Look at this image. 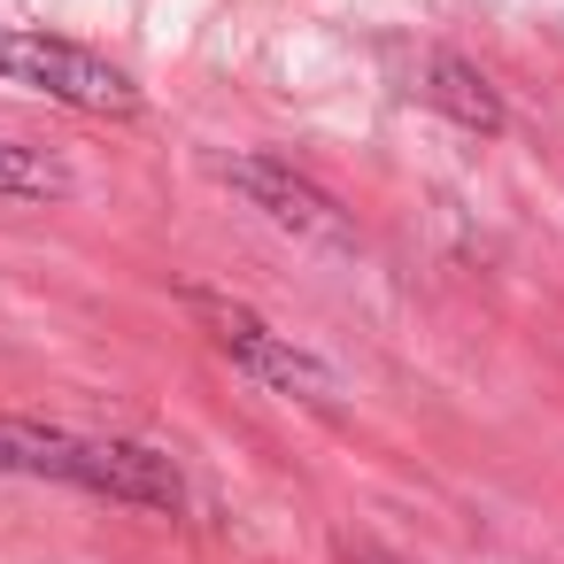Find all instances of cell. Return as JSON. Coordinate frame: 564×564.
<instances>
[{"label":"cell","instance_id":"cell-1","mask_svg":"<svg viewBox=\"0 0 564 564\" xmlns=\"http://www.w3.org/2000/svg\"><path fill=\"white\" fill-rule=\"evenodd\" d=\"M0 471H24V479H63L132 510H178L186 479L163 448L148 441H94L70 425H40V417H0Z\"/></svg>","mask_w":564,"mask_h":564},{"label":"cell","instance_id":"cell-2","mask_svg":"<svg viewBox=\"0 0 564 564\" xmlns=\"http://www.w3.org/2000/svg\"><path fill=\"white\" fill-rule=\"evenodd\" d=\"M186 302V317L240 364V371H256L263 387H279V394H302V402H340V379H333V364H317L294 333H271L248 302H232V294H209V286H186L178 294Z\"/></svg>","mask_w":564,"mask_h":564},{"label":"cell","instance_id":"cell-3","mask_svg":"<svg viewBox=\"0 0 564 564\" xmlns=\"http://www.w3.org/2000/svg\"><path fill=\"white\" fill-rule=\"evenodd\" d=\"M0 86H24V94L63 101V109L117 117V124L140 117V86L117 63H101L70 40H47V32H0Z\"/></svg>","mask_w":564,"mask_h":564},{"label":"cell","instance_id":"cell-4","mask_svg":"<svg viewBox=\"0 0 564 564\" xmlns=\"http://www.w3.org/2000/svg\"><path fill=\"white\" fill-rule=\"evenodd\" d=\"M225 186H232L248 209H263L279 232L317 240V248H348L340 202H333L325 186H310L302 171H286V163H271V155H232V163H225Z\"/></svg>","mask_w":564,"mask_h":564},{"label":"cell","instance_id":"cell-5","mask_svg":"<svg viewBox=\"0 0 564 564\" xmlns=\"http://www.w3.org/2000/svg\"><path fill=\"white\" fill-rule=\"evenodd\" d=\"M402 94L433 101V109L456 117L464 132H502V94H495L464 55H448V47H417L410 70H402Z\"/></svg>","mask_w":564,"mask_h":564},{"label":"cell","instance_id":"cell-6","mask_svg":"<svg viewBox=\"0 0 564 564\" xmlns=\"http://www.w3.org/2000/svg\"><path fill=\"white\" fill-rule=\"evenodd\" d=\"M63 194H70V171L47 148L0 140V202H63Z\"/></svg>","mask_w":564,"mask_h":564},{"label":"cell","instance_id":"cell-7","mask_svg":"<svg viewBox=\"0 0 564 564\" xmlns=\"http://www.w3.org/2000/svg\"><path fill=\"white\" fill-rule=\"evenodd\" d=\"M364 564H379V556H364Z\"/></svg>","mask_w":564,"mask_h":564}]
</instances>
